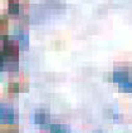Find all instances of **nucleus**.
I'll list each match as a JSON object with an SVG mask.
<instances>
[{
    "mask_svg": "<svg viewBox=\"0 0 132 133\" xmlns=\"http://www.w3.org/2000/svg\"><path fill=\"white\" fill-rule=\"evenodd\" d=\"M18 90H19L18 84H16V83H13V84L10 85V92H18Z\"/></svg>",
    "mask_w": 132,
    "mask_h": 133,
    "instance_id": "obj_9",
    "label": "nucleus"
},
{
    "mask_svg": "<svg viewBox=\"0 0 132 133\" xmlns=\"http://www.w3.org/2000/svg\"><path fill=\"white\" fill-rule=\"evenodd\" d=\"M18 52H19V46L14 40H5L4 42V46H3V54L7 55L9 58L13 59H18Z\"/></svg>",
    "mask_w": 132,
    "mask_h": 133,
    "instance_id": "obj_1",
    "label": "nucleus"
},
{
    "mask_svg": "<svg viewBox=\"0 0 132 133\" xmlns=\"http://www.w3.org/2000/svg\"><path fill=\"white\" fill-rule=\"evenodd\" d=\"M49 129H51V133H69V128L64 124H60V123L52 124Z\"/></svg>",
    "mask_w": 132,
    "mask_h": 133,
    "instance_id": "obj_6",
    "label": "nucleus"
},
{
    "mask_svg": "<svg viewBox=\"0 0 132 133\" xmlns=\"http://www.w3.org/2000/svg\"><path fill=\"white\" fill-rule=\"evenodd\" d=\"M118 89L120 92H125V93H132V81L125 82L122 84L118 85Z\"/></svg>",
    "mask_w": 132,
    "mask_h": 133,
    "instance_id": "obj_7",
    "label": "nucleus"
},
{
    "mask_svg": "<svg viewBox=\"0 0 132 133\" xmlns=\"http://www.w3.org/2000/svg\"><path fill=\"white\" fill-rule=\"evenodd\" d=\"M9 13L10 14H18L19 13V4L14 3V1H10L9 3Z\"/></svg>",
    "mask_w": 132,
    "mask_h": 133,
    "instance_id": "obj_8",
    "label": "nucleus"
},
{
    "mask_svg": "<svg viewBox=\"0 0 132 133\" xmlns=\"http://www.w3.org/2000/svg\"><path fill=\"white\" fill-rule=\"evenodd\" d=\"M15 40L20 44L23 49H28V46H29V35L25 31H18L15 34Z\"/></svg>",
    "mask_w": 132,
    "mask_h": 133,
    "instance_id": "obj_4",
    "label": "nucleus"
},
{
    "mask_svg": "<svg viewBox=\"0 0 132 133\" xmlns=\"http://www.w3.org/2000/svg\"><path fill=\"white\" fill-rule=\"evenodd\" d=\"M128 81H130V75H128V73H126L125 70H116L113 73V82L118 83V85Z\"/></svg>",
    "mask_w": 132,
    "mask_h": 133,
    "instance_id": "obj_5",
    "label": "nucleus"
},
{
    "mask_svg": "<svg viewBox=\"0 0 132 133\" xmlns=\"http://www.w3.org/2000/svg\"><path fill=\"white\" fill-rule=\"evenodd\" d=\"M15 118V113L13 111V108L0 104V121L5 122V123H13Z\"/></svg>",
    "mask_w": 132,
    "mask_h": 133,
    "instance_id": "obj_2",
    "label": "nucleus"
},
{
    "mask_svg": "<svg viewBox=\"0 0 132 133\" xmlns=\"http://www.w3.org/2000/svg\"><path fill=\"white\" fill-rule=\"evenodd\" d=\"M49 121H51V116H49L48 111H45V109H38L34 113V122L37 123L38 126L47 127L49 124Z\"/></svg>",
    "mask_w": 132,
    "mask_h": 133,
    "instance_id": "obj_3",
    "label": "nucleus"
}]
</instances>
